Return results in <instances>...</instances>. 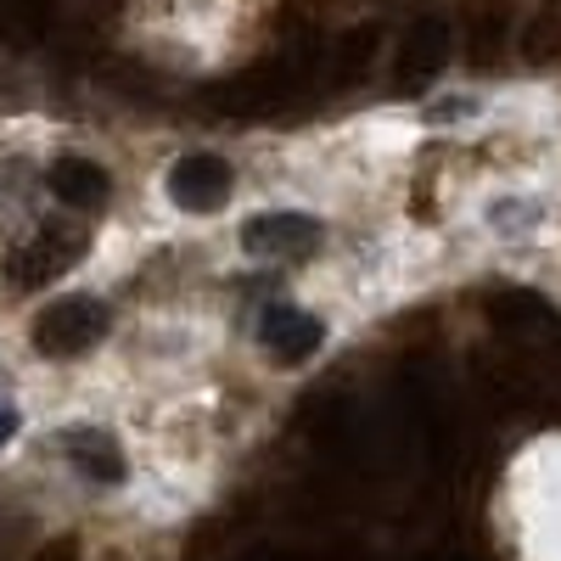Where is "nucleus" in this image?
Here are the masks:
<instances>
[{
  "label": "nucleus",
  "instance_id": "f257e3e1",
  "mask_svg": "<svg viewBox=\"0 0 561 561\" xmlns=\"http://www.w3.org/2000/svg\"><path fill=\"white\" fill-rule=\"evenodd\" d=\"M107 325H113V309L102 298H57L34 314L28 343L39 359H79L107 337Z\"/></svg>",
  "mask_w": 561,
  "mask_h": 561
},
{
  "label": "nucleus",
  "instance_id": "f03ea898",
  "mask_svg": "<svg viewBox=\"0 0 561 561\" xmlns=\"http://www.w3.org/2000/svg\"><path fill=\"white\" fill-rule=\"evenodd\" d=\"M84 259V230L73 225H39L34 237H23L7 264H0V280H7L12 293H45L51 280H62L73 264Z\"/></svg>",
  "mask_w": 561,
  "mask_h": 561
},
{
  "label": "nucleus",
  "instance_id": "7ed1b4c3",
  "mask_svg": "<svg viewBox=\"0 0 561 561\" xmlns=\"http://www.w3.org/2000/svg\"><path fill=\"white\" fill-rule=\"evenodd\" d=\"M455 57V28L444 18H415L410 34L399 39V57H393V90L399 96H415L427 90Z\"/></svg>",
  "mask_w": 561,
  "mask_h": 561
},
{
  "label": "nucleus",
  "instance_id": "20e7f679",
  "mask_svg": "<svg viewBox=\"0 0 561 561\" xmlns=\"http://www.w3.org/2000/svg\"><path fill=\"white\" fill-rule=\"evenodd\" d=\"M489 314H494V325H505V337H511V343L539 348L545 359H556V365H561V314H556L545 298L505 287V293H494V298H489Z\"/></svg>",
  "mask_w": 561,
  "mask_h": 561
},
{
  "label": "nucleus",
  "instance_id": "39448f33",
  "mask_svg": "<svg viewBox=\"0 0 561 561\" xmlns=\"http://www.w3.org/2000/svg\"><path fill=\"white\" fill-rule=\"evenodd\" d=\"M169 203L185 208V214H214L230 203V192H237V169H230L225 158L214 152H192V158H180L169 169Z\"/></svg>",
  "mask_w": 561,
  "mask_h": 561
},
{
  "label": "nucleus",
  "instance_id": "423d86ee",
  "mask_svg": "<svg viewBox=\"0 0 561 561\" xmlns=\"http://www.w3.org/2000/svg\"><path fill=\"white\" fill-rule=\"evenodd\" d=\"M242 248L259 253V259H280V253L304 259V253L320 248V219H309V214H259V219L242 225Z\"/></svg>",
  "mask_w": 561,
  "mask_h": 561
},
{
  "label": "nucleus",
  "instance_id": "0eeeda50",
  "mask_svg": "<svg viewBox=\"0 0 561 561\" xmlns=\"http://www.w3.org/2000/svg\"><path fill=\"white\" fill-rule=\"evenodd\" d=\"M320 337H325L320 320L304 314V309H293V304H270L264 320H259V343H264V354L280 359V365H304V359L320 348Z\"/></svg>",
  "mask_w": 561,
  "mask_h": 561
},
{
  "label": "nucleus",
  "instance_id": "6e6552de",
  "mask_svg": "<svg viewBox=\"0 0 561 561\" xmlns=\"http://www.w3.org/2000/svg\"><path fill=\"white\" fill-rule=\"evenodd\" d=\"M45 185H51V197L62 208H79V214H96L113 197V174L102 163H90V158H57L51 169H45Z\"/></svg>",
  "mask_w": 561,
  "mask_h": 561
},
{
  "label": "nucleus",
  "instance_id": "1a4fd4ad",
  "mask_svg": "<svg viewBox=\"0 0 561 561\" xmlns=\"http://www.w3.org/2000/svg\"><path fill=\"white\" fill-rule=\"evenodd\" d=\"M62 455H68L73 472L90 478V483H124V472H129V460H124V449H118V438L107 427H68L62 433Z\"/></svg>",
  "mask_w": 561,
  "mask_h": 561
},
{
  "label": "nucleus",
  "instance_id": "9d476101",
  "mask_svg": "<svg viewBox=\"0 0 561 561\" xmlns=\"http://www.w3.org/2000/svg\"><path fill=\"white\" fill-rule=\"evenodd\" d=\"M377 51H382V34L370 28V23H359V28H348L343 39H332V51H325V73H332V90H354V84L370 73Z\"/></svg>",
  "mask_w": 561,
  "mask_h": 561
},
{
  "label": "nucleus",
  "instance_id": "9b49d317",
  "mask_svg": "<svg viewBox=\"0 0 561 561\" xmlns=\"http://www.w3.org/2000/svg\"><path fill=\"white\" fill-rule=\"evenodd\" d=\"M511 23H505V12H478L472 23H466V34H460V57H466V68H478V73H494L500 62H505V34Z\"/></svg>",
  "mask_w": 561,
  "mask_h": 561
},
{
  "label": "nucleus",
  "instance_id": "f8f14e48",
  "mask_svg": "<svg viewBox=\"0 0 561 561\" xmlns=\"http://www.w3.org/2000/svg\"><path fill=\"white\" fill-rule=\"evenodd\" d=\"M517 57H523L528 68H545V62L561 57V7H545V12H534V18L523 23Z\"/></svg>",
  "mask_w": 561,
  "mask_h": 561
},
{
  "label": "nucleus",
  "instance_id": "ddd939ff",
  "mask_svg": "<svg viewBox=\"0 0 561 561\" xmlns=\"http://www.w3.org/2000/svg\"><path fill=\"white\" fill-rule=\"evenodd\" d=\"M79 556H84V545H79L73 534H57V539H45L28 561H79Z\"/></svg>",
  "mask_w": 561,
  "mask_h": 561
},
{
  "label": "nucleus",
  "instance_id": "4468645a",
  "mask_svg": "<svg viewBox=\"0 0 561 561\" xmlns=\"http://www.w3.org/2000/svg\"><path fill=\"white\" fill-rule=\"evenodd\" d=\"M12 427H18V410H0V444L12 438Z\"/></svg>",
  "mask_w": 561,
  "mask_h": 561
}]
</instances>
